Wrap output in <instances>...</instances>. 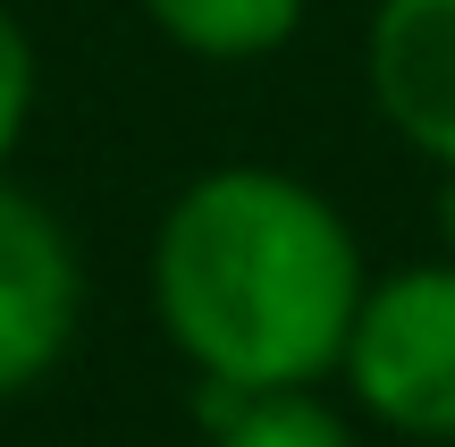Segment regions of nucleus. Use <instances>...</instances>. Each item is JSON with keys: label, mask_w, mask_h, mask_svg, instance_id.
I'll return each instance as SVG.
<instances>
[{"label": "nucleus", "mask_w": 455, "mask_h": 447, "mask_svg": "<svg viewBox=\"0 0 455 447\" xmlns=\"http://www.w3.org/2000/svg\"><path fill=\"white\" fill-rule=\"evenodd\" d=\"M34 101H43V51H34L26 17L0 0V169H9V161H17V144H26Z\"/></svg>", "instance_id": "obj_7"}, {"label": "nucleus", "mask_w": 455, "mask_h": 447, "mask_svg": "<svg viewBox=\"0 0 455 447\" xmlns=\"http://www.w3.org/2000/svg\"><path fill=\"white\" fill-rule=\"evenodd\" d=\"M203 447H363V431L321 388H203Z\"/></svg>", "instance_id": "obj_6"}, {"label": "nucleus", "mask_w": 455, "mask_h": 447, "mask_svg": "<svg viewBox=\"0 0 455 447\" xmlns=\"http://www.w3.org/2000/svg\"><path fill=\"white\" fill-rule=\"evenodd\" d=\"M363 84L396 144L430 169H455V0H371Z\"/></svg>", "instance_id": "obj_4"}, {"label": "nucleus", "mask_w": 455, "mask_h": 447, "mask_svg": "<svg viewBox=\"0 0 455 447\" xmlns=\"http://www.w3.org/2000/svg\"><path fill=\"white\" fill-rule=\"evenodd\" d=\"M84 321V253L34 186L0 169V405L68 363Z\"/></svg>", "instance_id": "obj_3"}, {"label": "nucleus", "mask_w": 455, "mask_h": 447, "mask_svg": "<svg viewBox=\"0 0 455 447\" xmlns=\"http://www.w3.org/2000/svg\"><path fill=\"white\" fill-rule=\"evenodd\" d=\"M152 17L169 51L186 60H212V68H244V60H270L304 34L312 0H135Z\"/></svg>", "instance_id": "obj_5"}, {"label": "nucleus", "mask_w": 455, "mask_h": 447, "mask_svg": "<svg viewBox=\"0 0 455 447\" xmlns=\"http://www.w3.org/2000/svg\"><path fill=\"white\" fill-rule=\"evenodd\" d=\"M144 279L178 363L203 388L253 397L338 380L371 262L312 178L270 161H220L169 195Z\"/></svg>", "instance_id": "obj_1"}, {"label": "nucleus", "mask_w": 455, "mask_h": 447, "mask_svg": "<svg viewBox=\"0 0 455 447\" xmlns=\"http://www.w3.org/2000/svg\"><path fill=\"white\" fill-rule=\"evenodd\" d=\"M338 380L371 431L455 447V262L447 253L371 270L338 355Z\"/></svg>", "instance_id": "obj_2"}, {"label": "nucleus", "mask_w": 455, "mask_h": 447, "mask_svg": "<svg viewBox=\"0 0 455 447\" xmlns=\"http://www.w3.org/2000/svg\"><path fill=\"white\" fill-rule=\"evenodd\" d=\"M439 253L455 262V169H439Z\"/></svg>", "instance_id": "obj_8"}]
</instances>
